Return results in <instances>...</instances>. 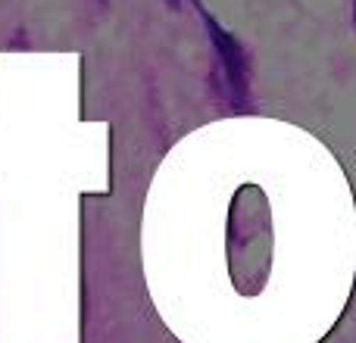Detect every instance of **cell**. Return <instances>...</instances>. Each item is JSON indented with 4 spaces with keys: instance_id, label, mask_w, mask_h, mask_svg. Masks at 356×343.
Returning <instances> with one entry per match:
<instances>
[{
    "instance_id": "3",
    "label": "cell",
    "mask_w": 356,
    "mask_h": 343,
    "mask_svg": "<svg viewBox=\"0 0 356 343\" xmlns=\"http://www.w3.org/2000/svg\"><path fill=\"white\" fill-rule=\"evenodd\" d=\"M350 19H353V31H356V0H350Z\"/></svg>"
},
{
    "instance_id": "4",
    "label": "cell",
    "mask_w": 356,
    "mask_h": 343,
    "mask_svg": "<svg viewBox=\"0 0 356 343\" xmlns=\"http://www.w3.org/2000/svg\"><path fill=\"white\" fill-rule=\"evenodd\" d=\"M100 3H106V0H100Z\"/></svg>"
},
{
    "instance_id": "1",
    "label": "cell",
    "mask_w": 356,
    "mask_h": 343,
    "mask_svg": "<svg viewBox=\"0 0 356 343\" xmlns=\"http://www.w3.org/2000/svg\"><path fill=\"white\" fill-rule=\"evenodd\" d=\"M191 3H194L203 28H207L209 44H213L216 75H219L222 97H225L228 106L238 112L250 110V53H247V47L207 10V6H203V0H191Z\"/></svg>"
},
{
    "instance_id": "2",
    "label": "cell",
    "mask_w": 356,
    "mask_h": 343,
    "mask_svg": "<svg viewBox=\"0 0 356 343\" xmlns=\"http://www.w3.org/2000/svg\"><path fill=\"white\" fill-rule=\"evenodd\" d=\"M166 6H172V10H181V0H163Z\"/></svg>"
}]
</instances>
